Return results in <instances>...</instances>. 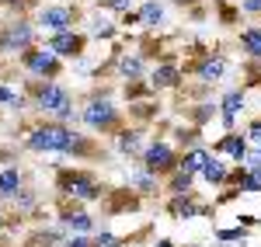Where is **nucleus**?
I'll use <instances>...</instances> for the list:
<instances>
[{
    "instance_id": "obj_2",
    "label": "nucleus",
    "mask_w": 261,
    "mask_h": 247,
    "mask_svg": "<svg viewBox=\"0 0 261 247\" xmlns=\"http://www.w3.org/2000/svg\"><path fill=\"white\" fill-rule=\"evenodd\" d=\"M32 94H35V108L45 112V115H56L60 122L81 119V115H73V98H70V91H66L60 80L39 84V87H32Z\"/></svg>"
},
{
    "instance_id": "obj_11",
    "label": "nucleus",
    "mask_w": 261,
    "mask_h": 247,
    "mask_svg": "<svg viewBox=\"0 0 261 247\" xmlns=\"http://www.w3.org/2000/svg\"><path fill=\"white\" fill-rule=\"evenodd\" d=\"M199 174H202V181H209L213 188H223L230 171H226V164H223L220 157H213V153H209V157H205V164L199 167Z\"/></svg>"
},
{
    "instance_id": "obj_35",
    "label": "nucleus",
    "mask_w": 261,
    "mask_h": 247,
    "mask_svg": "<svg viewBox=\"0 0 261 247\" xmlns=\"http://www.w3.org/2000/svg\"><path fill=\"white\" fill-rule=\"evenodd\" d=\"M157 247H174V244H171V240H161V244H157Z\"/></svg>"
},
{
    "instance_id": "obj_34",
    "label": "nucleus",
    "mask_w": 261,
    "mask_h": 247,
    "mask_svg": "<svg viewBox=\"0 0 261 247\" xmlns=\"http://www.w3.org/2000/svg\"><path fill=\"white\" fill-rule=\"evenodd\" d=\"M241 7L247 11V14H261V0H244Z\"/></svg>"
},
{
    "instance_id": "obj_22",
    "label": "nucleus",
    "mask_w": 261,
    "mask_h": 247,
    "mask_svg": "<svg viewBox=\"0 0 261 247\" xmlns=\"http://www.w3.org/2000/svg\"><path fill=\"white\" fill-rule=\"evenodd\" d=\"M119 73H122V77H129V80L143 77V60H140V56H122V60H119Z\"/></svg>"
},
{
    "instance_id": "obj_6",
    "label": "nucleus",
    "mask_w": 261,
    "mask_h": 247,
    "mask_svg": "<svg viewBox=\"0 0 261 247\" xmlns=\"http://www.w3.org/2000/svg\"><path fill=\"white\" fill-rule=\"evenodd\" d=\"M140 157H143V167L153 171V174H171V171L178 167V153L171 150V143H161V140L150 143Z\"/></svg>"
},
{
    "instance_id": "obj_20",
    "label": "nucleus",
    "mask_w": 261,
    "mask_h": 247,
    "mask_svg": "<svg viewBox=\"0 0 261 247\" xmlns=\"http://www.w3.org/2000/svg\"><path fill=\"white\" fill-rule=\"evenodd\" d=\"M192 181H195V174H192V171H185V167L171 171V191H174V195H181V191H192Z\"/></svg>"
},
{
    "instance_id": "obj_1",
    "label": "nucleus",
    "mask_w": 261,
    "mask_h": 247,
    "mask_svg": "<svg viewBox=\"0 0 261 247\" xmlns=\"http://www.w3.org/2000/svg\"><path fill=\"white\" fill-rule=\"evenodd\" d=\"M24 146L35 150V153H84L87 140L81 132L66 129V125H39V129L28 132Z\"/></svg>"
},
{
    "instance_id": "obj_30",
    "label": "nucleus",
    "mask_w": 261,
    "mask_h": 247,
    "mask_svg": "<svg viewBox=\"0 0 261 247\" xmlns=\"http://www.w3.org/2000/svg\"><path fill=\"white\" fill-rule=\"evenodd\" d=\"M60 247H94V237H87V233H70V240Z\"/></svg>"
},
{
    "instance_id": "obj_8",
    "label": "nucleus",
    "mask_w": 261,
    "mask_h": 247,
    "mask_svg": "<svg viewBox=\"0 0 261 247\" xmlns=\"http://www.w3.org/2000/svg\"><path fill=\"white\" fill-rule=\"evenodd\" d=\"M39 24L45 32H63V28L73 24V7H66V4H49V7L39 11Z\"/></svg>"
},
{
    "instance_id": "obj_10",
    "label": "nucleus",
    "mask_w": 261,
    "mask_h": 247,
    "mask_svg": "<svg viewBox=\"0 0 261 247\" xmlns=\"http://www.w3.org/2000/svg\"><path fill=\"white\" fill-rule=\"evenodd\" d=\"M241 108H244V91H241V87H230V91L223 94V101H220V119H223L226 129H233V125H237Z\"/></svg>"
},
{
    "instance_id": "obj_29",
    "label": "nucleus",
    "mask_w": 261,
    "mask_h": 247,
    "mask_svg": "<svg viewBox=\"0 0 261 247\" xmlns=\"http://www.w3.org/2000/svg\"><path fill=\"white\" fill-rule=\"evenodd\" d=\"M11 202H14V206L21 209V212H32V206H35V202H32V195H28V191H14V195H11Z\"/></svg>"
},
{
    "instance_id": "obj_4",
    "label": "nucleus",
    "mask_w": 261,
    "mask_h": 247,
    "mask_svg": "<svg viewBox=\"0 0 261 247\" xmlns=\"http://www.w3.org/2000/svg\"><path fill=\"white\" fill-rule=\"evenodd\" d=\"M81 119L91 125V129H98V132H108V129H115V125H119V108L112 104V98H108V94H94L91 101L84 104Z\"/></svg>"
},
{
    "instance_id": "obj_9",
    "label": "nucleus",
    "mask_w": 261,
    "mask_h": 247,
    "mask_svg": "<svg viewBox=\"0 0 261 247\" xmlns=\"http://www.w3.org/2000/svg\"><path fill=\"white\" fill-rule=\"evenodd\" d=\"M45 45H49V49H53L56 56H81V49H84V35L70 32V28H63V32H53Z\"/></svg>"
},
{
    "instance_id": "obj_21",
    "label": "nucleus",
    "mask_w": 261,
    "mask_h": 247,
    "mask_svg": "<svg viewBox=\"0 0 261 247\" xmlns=\"http://www.w3.org/2000/svg\"><path fill=\"white\" fill-rule=\"evenodd\" d=\"M205 157H209V150H202V146H195V150H188V153H185V160H181L178 167H185V171H192V174H199V167L205 164Z\"/></svg>"
},
{
    "instance_id": "obj_33",
    "label": "nucleus",
    "mask_w": 261,
    "mask_h": 247,
    "mask_svg": "<svg viewBox=\"0 0 261 247\" xmlns=\"http://www.w3.org/2000/svg\"><path fill=\"white\" fill-rule=\"evenodd\" d=\"M101 4H105V7H112V11H129V4H133V0H101Z\"/></svg>"
},
{
    "instance_id": "obj_19",
    "label": "nucleus",
    "mask_w": 261,
    "mask_h": 247,
    "mask_svg": "<svg viewBox=\"0 0 261 247\" xmlns=\"http://www.w3.org/2000/svg\"><path fill=\"white\" fill-rule=\"evenodd\" d=\"M133 188L143 191V195H153V191H157V174H153V171H146V167L136 171V174H133Z\"/></svg>"
},
{
    "instance_id": "obj_24",
    "label": "nucleus",
    "mask_w": 261,
    "mask_h": 247,
    "mask_svg": "<svg viewBox=\"0 0 261 247\" xmlns=\"http://www.w3.org/2000/svg\"><path fill=\"white\" fill-rule=\"evenodd\" d=\"M119 153H125V157H140V136L136 132H122L119 136Z\"/></svg>"
},
{
    "instance_id": "obj_13",
    "label": "nucleus",
    "mask_w": 261,
    "mask_h": 247,
    "mask_svg": "<svg viewBox=\"0 0 261 247\" xmlns=\"http://www.w3.org/2000/svg\"><path fill=\"white\" fill-rule=\"evenodd\" d=\"M216 146H220V153H226V157H233V160H241V164H244V153H247V146H251V143H247L244 132H241V136L230 132V136H223Z\"/></svg>"
},
{
    "instance_id": "obj_36",
    "label": "nucleus",
    "mask_w": 261,
    "mask_h": 247,
    "mask_svg": "<svg viewBox=\"0 0 261 247\" xmlns=\"http://www.w3.org/2000/svg\"><path fill=\"white\" fill-rule=\"evenodd\" d=\"M105 247H125V244H119V240H112V244H105Z\"/></svg>"
},
{
    "instance_id": "obj_18",
    "label": "nucleus",
    "mask_w": 261,
    "mask_h": 247,
    "mask_svg": "<svg viewBox=\"0 0 261 247\" xmlns=\"http://www.w3.org/2000/svg\"><path fill=\"white\" fill-rule=\"evenodd\" d=\"M241 45H244L247 56L261 60V28H244L241 32Z\"/></svg>"
},
{
    "instance_id": "obj_28",
    "label": "nucleus",
    "mask_w": 261,
    "mask_h": 247,
    "mask_svg": "<svg viewBox=\"0 0 261 247\" xmlns=\"http://www.w3.org/2000/svg\"><path fill=\"white\" fill-rule=\"evenodd\" d=\"M244 164H247V171H261V146H247Z\"/></svg>"
},
{
    "instance_id": "obj_14",
    "label": "nucleus",
    "mask_w": 261,
    "mask_h": 247,
    "mask_svg": "<svg viewBox=\"0 0 261 247\" xmlns=\"http://www.w3.org/2000/svg\"><path fill=\"white\" fill-rule=\"evenodd\" d=\"M150 84L157 87V91H164V87H178L181 84V73L174 63H161L157 70H153V77H150Z\"/></svg>"
},
{
    "instance_id": "obj_3",
    "label": "nucleus",
    "mask_w": 261,
    "mask_h": 247,
    "mask_svg": "<svg viewBox=\"0 0 261 247\" xmlns=\"http://www.w3.org/2000/svg\"><path fill=\"white\" fill-rule=\"evenodd\" d=\"M21 56V70L24 73H32V77H42V80H53L56 73H60V56L49 49V45H42V49H24V52H18Z\"/></svg>"
},
{
    "instance_id": "obj_16",
    "label": "nucleus",
    "mask_w": 261,
    "mask_h": 247,
    "mask_svg": "<svg viewBox=\"0 0 261 247\" xmlns=\"http://www.w3.org/2000/svg\"><path fill=\"white\" fill-rule=\"evenodd\" d=\"M21 185H24L21 167H4V171H0V195H4V199H11Z\"/></svg>"
},
{
    "instance_id": "obj_37",
    "label": "nucleus",
    "mask_w": 261,
    "mask_h": 247,
    "mask_svg": "<svg viewBox=\"0 0 261 247\" xmlns=\"http://www.w3.org/2000/svg\"><path fill=\"white\" fill-rule=\"evenodd\" d=\"M0 227H4V216H0Z\"/></svg>"
},
{
    "instance_id": "obj_31",
    "label": "nucleus",
    "mask_w": 261,
    "mask_h": 247,
    "mask_svg": "<svg viewBox=\"0 0 261 247\" xmlns=\"http://www.w3.org/2000/svg\"><path fill=\"white\" fill-rule=\"evenodd\" d=\"M244 136H247V143L261 146V119H258V122H251V125H247V132H244Z\"/></svg>"
},
{
    "instance_id": "obj_27",
    "label": "nucleus",
    "mask_w": 261,
    "mask_h": 247,
    "mask_svg": "<svg viewBox=\"0 0 261 247\" xmlns=\"http://www.w3.org/2000/svg\"><path fill=\"white\" fill-rule=\"evenodd\" d=\"M216 237H220L223 244H233V240H244V237H247V227H233V230H220V233H216Z\"/></svg>"
},
{
    "instance_id": "obj_5",
    "label": "nucleus",
    "mask_w": 261,
    "mask_h": 247,
    "mask_svg": "<svg viewBox=\"0 0 261 247\" xmlns=\"http://www.w3.org/2000/svg\"><path fill=\"white\" fill-rule=\"evenodd\" d=\"M60 191L66 199H77V202H94L101 195V185L87 171H60Z\"/></svg>"
},
{
    "instance_id": "obj_23",
    "label": "nucleus",
    "mask_w": 261,
    "mask_h": 247,
    "mask_svg": "<svg viewBox=\"0 0 261 247\" xmlns=\"http://www.w3.org/2000/svg\"><path fill=\"white\" fill-rule=\"evenodd\" d=\"M140 18L146 21V24H161V21H164V7L157 4V0H143V7H140Z\"/></svg>"
},
{
    "instance_id": "obj_12",
    "label": "nucleus",
    "mask_w": 261,
    "mask_h": 247,
    "mask_svg": "<svg viewBox=\"0 0 261 247\" xmlns=\"http://www.w3.org/2000/svg\"><path fill=\"white\" fill-rule=\"evenodd\" d=\"M60 227L66 230V233H91V230H94V219H91L87 212H81V209H77V212L70 209V212H63Z\"/></svg>"
},
{
    "instance_id": "obj_17",
    "label": "nucleus",
    "mask_w": 261,
    "mask_h": 247,
    "mask_svg": "<svg viewBox=\"0 0 261 247\" xmlns=\"http://www.w3.org/2000/svg\"><path fill=\"white\" fill-rule=\"evenodd\" d=\"M223 73H226V60H223V56H209V60L199 63V77L205 84H209V80H220Z\"/></svg>"
},
{
    "instance_id": "obj_26",
    "label": "nucleus",
    "mask_w": 261,
    "mask_h": 247,
    "mask_svg": "<svg viewBox=\"0 0 261 247\" xmlns=\"http://www.w3.org/2000/svg\"><path fill=\"white\" fill-rule=\"evenodd\" d=\"M0 104H11V108H14V112H21V108H24V98H21L18 91H14V87H0Z\"/></svg>"
},
{
    "instance_id": "obj_7",
    "label": "nucleus",
    "mask_w": 261,
    "mask_h": 247,
    "mask_svg": "<svg viewBox=\"0 0 261 247\" xmlns=\"http://www.w3.org/2000/svg\"><path fill=\"white\" fill-rule=\"evenodd\" d=\"M35 45V28L28 21H18V24H7L0 32V52H24Z\"/></svg>"
},
{
    "instance_id": "obj_15",
    "label": "nucleus",
    "mask_w": 261,
    "mask_h": 247,
    "mask_svg": "<svg viewBox=\"0 0 261 247\" xmlns=\"http://www.w3.org/2000/svg\"><path fill=\"white\" fill-rule=\"evenodd\" d=\"M171 212H174L178 219H192V216H199L202 209L195 206V195H192V191H181V195L171 199Z\"/></svg>"
},
{
    "instance_id": "obj_25",
    "label": "nucleus",
    "mask_w": 261,
    "mask_h": 247,
    "mask_svg": "<svg viewBox=\"0 0 261 247\" xmlns=\"http://www.w3.org/2000/svg\"><path fill=\"white\" fill-rule=\"evenodd\" d=\"M91 35H94V39H112V35H115V24L94 14V18H91Z\"/></svg>"
},
{
    "instance_id": "obj_32",
    "label": "nucleus",
    "mask_w": 261,
    "mask_h": 247,
    "mask_svg": "<svg viewBox=\"0 0 261 247\" xmlns=\"http://www.w3.org/2000/svg\"><path fill=\"white\" fill-rule=\"evenodd\" d=\"M213 112H216V108H213V104H202V108H199V112H195V122H209V115H213Z\"/></svg>"
}]
</instances>
